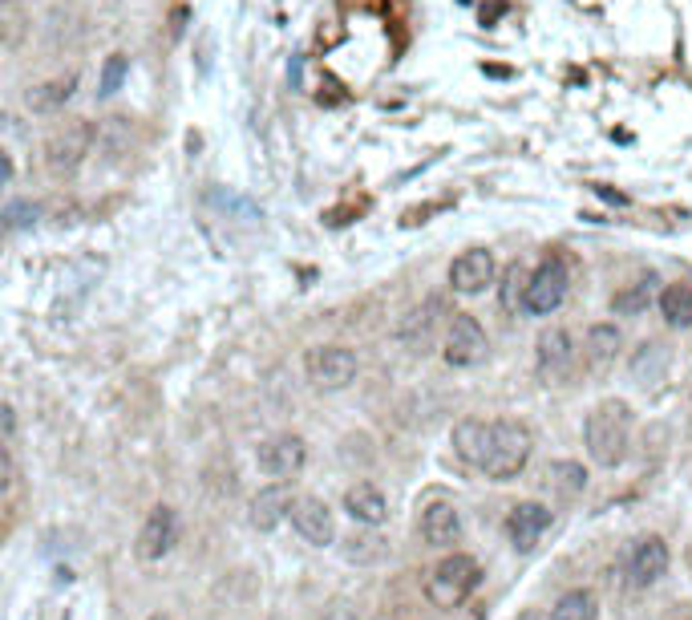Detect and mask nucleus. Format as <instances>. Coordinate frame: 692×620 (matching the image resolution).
Returning <instances> with one entry per match:
<instances>
[{"instance_id":"1","label":"nucleus","mask_w":692,"mask_h":620,"mask_svg":"<svg viewBox=\"0 0 692 620\" xmlns=\"http://www.w3.org/2000/svg\"><path fill=\"white\" fill-rule=\"evenodd\" d=\"M583 447H587L595 466H604V471L620 466L632 450V410H628V402L608 398V402L595 405L583 422Z\"/></svg>"},{"instance_id":"2","label":"nucleus","mask_w":692,"mask_h":620,"mask_svg":"<svg viewBox=\"0 0 692 620\" xmlns=\"http://www.w3.org/2000/svg\"><path fill=\"white\" fill-rule=\"evenodd\" d=\"M482 584V563L466 551H450L446 560H438L425 576V596L434 608H458L470 600V592Z\"/></svg>"},{"instance_id":"3","label":"nucleus","mask_w":692,"mask_h":620,"mask_svg":"<svg viewBox=\"0 0 692 620\" xmlns=\"http://www.w3.org/2000/svg\"><path fill=\"white\" fill-rule=\"evenodd\" d=\"M531 447H535V434L526 430L523 422H514V418L495 422L490 450H486L482 471L495 478V483H510V478L523 475V466L531 462Z\"/></svg>"},{"instance_id":"4","label":"nucleus","mask_w":692,"mask_h":620,"mask_svg":"<svg viewBox=\"0 0 692 620\" xmlns=\"http://www.w3.org/2000/svg\"><path fill=\"white\" fill-rule=\"evenodd\" d=\"M98 143V131L85 122V118H70V122H61L49 138H45V167L53 174H70L82 167V159L94 150Z\"/></svg>"},{"instance_id":"5","label":"nucleus","mask_w":692,"mask_h":620,"mask_svg":"<svg viewBox=\"0 0 692 620\" xmlns=\"http://www.w3.org/2000/svg\"><path fill=\"white\" fill-rule=\"evenodd\" d=\"M490 353V337L470 313H453L450 325H446V341H441V357L450 361L453 369H470V365H482Z\"/></svg>"},{"instance_id":"6","label":"nucleus","mask_w":692,"mask_h":620,"mask_svg":"<svg viewBox=\"0 0 692 620\" xmlns=\"http://www.w3.org/2000/svg\"><path fill=\"white\" fill-rule=\"evenodd\" d=\"M567 289H571V272H567L563 256H547L531 272V284H526V313L535 317H547L559 304L567 301Z\"/></svg>"},{"instance_id":"7","label":"nucleus","mask_w":692,"mask_h":620,"mask_svg":"<svg viewBox=\"0 0 692 620\" xmlns=\"http://www.w3.org/2000/svg\"><path fill=\"white\" fill-rule=\"evenodd\" d=\"M304 369H308V381L316 390H344L356 377V353L344 345H316L308 349Z\"/></svg>"},{"instance_id":"8","label":"nucleus","mask_w":692,"mask_h":620,"mask_svg":"<svg viewBox=\"0 0 692 620\" xmlns=\"http://www.w3.org/2000/svg\"><path fill=\"white\" fill-rule=\"evenodd\" d=\"M571 365H575V341L571 332L551 325V329L538 332V345H535V374L547 381V386H563L571 377Z\"/></svg>"},{"instance_id":"9","label":"nucleus","mask_w":692,"mask_h":620,"mask_svg":"<svg viewBox=\"0 0 692 620\" xmlns=\"http://www.w3.org/2000/svg\"><path fill=\"white\" fill-rule=\"evenodd\" d=\"M255 462H259V471H264V475L292 478V475L304 471V462H308V447H304V438H300V434H271L268 442H259Z\"/></svg>"},{"instance_id":"10","label":"nucleus","mask_w":692,"mask_h":620,"mask_svg":"<svg viewBox=\"0 0 692 620\" xmlns=\"http://www.w3.org/2000/svg\"><path fill=\"white\" fill-rule=\"evenodd\" d=\"M288 520H292V527H296L308 544H316V548H328V544L337 539V520H332L325 499H316V495H296L292 507H288Z\"/></svg>"},{"instance_id":"11","label":"nucleus","mask_w":692,"mask_h":620,"mask_svg":"<svg viewBox=\"0 0 692 620\" xmlns=\"http://www.w3.org/2000/svg\"><path fill=\"white\" fill-rule=\"evenodd\" d=\"M668 572V544L665 535H640L628 551V584L632 588H652Z\"/></svg>"},{"instance_id":"12","label":"nucleus","mask_w":692,"mask_h":620,"mask_svg":"<svg viewBox=\"0 0 692 620\" xmlns=\"http://www.w3.org/2000/svg\"><path fill=\"white\" fill-rule=\"evenodd\" d=\"M174 539H179V515H174V507L162 503L146 515L134 551H138V560H162L174 548Z\"/></svg>"},{"instance_id":"13","label":"nucleus","mask_w":692,"mask_h":620,"mask_svg":"<svg viewBox=\"0 0 692 620\" xmlns=\"http://www.w3.org/2000/svg\"><path fill=\"white\" fill-rule=\"evenodd\" d=\"M551 511L543 503H535V499H523V503H514L510 507V515H507V535H510V544L519 551H531L547 535V527H551Z\"/></svg>"},{"instance_id":"14","label":"nucleus","mask_w":692,"mask_h":620,"mask_svg":"<svg viewBox=\"0 0 692 620\" xmlns=\"http://www.w3.org/2000/svg\"><path fill=\"white\" fill-rule=\"evenodd\" d=\"M450 284L453 292H466V296H478L495 284V256L486 247H470L458 260L450 264Z\"/></svg>"},{"instance_id":"15","label":"nucleus","mask_w":692,"mask_h":620,"mask_svg":"<svg viewBox=\"0 0 692 620\" xmlns=\"http://www.w3.org/2000/svg\"><path fill=\"white\" fill-rule=\"evenodd\" d=\"M422 535H425V544H434V548H453V544L462 539V515H458V507L446 503V499L425 507Z\"/></svg>"},{"instance_id":"16","label":"nucleus","mask_w":692,"mask_h":620,"mask_svg":"<svg viewBox=\"0 0 692 620\" xmlns=\"http://www.w3.org/2000/svg\"><path fill=\"white\" fill-rule=\"evenodd\" d=\"M344 511H349L356 523H365V527H381V523L389 520V499H385V490L373 487V483H353V487L344 490Z\"/></svg>"},{"instance_id":"17","label":"nucleus","mask_w":692,"mask_h":620,"mask_svg":"<svg viewBox=\"0 0 692 620\" xmlns=\"http://www.w3.org/2000/svg\"><path fill=\"white\" fill-rule=\"evenodd\" d=\"M490 430L495 422H482V418H462L453 426V454L466 462V466H478L486 462V450H490Z\"/></svg>"},{"instance_id":"18","label":"nucleus","mask_w":692,"mask_h":620,"mask_svg":"<svg viewBox=\"0 0 692 620\" xmlns=\"http://www.w3.org/2000/svg\"><path fill=\"white\" fill-rule=\"evenodd\" d=\"M623 349V337L616 325H592L587 329V341H583V361H587V369L592 374H608L616 357H620Z\"/></svg>"},{"instance_id":"19","label":"nucleus","mask_w":692,"mask_h":620,"mask_svg":"<svg viewBox=\"0 0 692 620\" xmlns=\"http://www.w3.org/2000/svg\"><path fill=\"white\" fill-rule=\"evenodd\" d=\"M446 313V304L441 301H425L422 308H413L410 317L401 320V329H397V337L405 341V345H413L417 353H422L429 341H434V329H438V317Z\"/></svg>"},{"instance_id":"20","label":"nucleus","mask_w":692,"mask_h":620,"mask_svg":"<svg viewBox=\"0 0 692 620\" xmlns=\"http://www.w3.org/2000/svg\"><path fill=\"white\" fill-rule=\"evenodd\" d=\"M292 490L283 487V483H276V487H264L259 495L252 499V523L259 527V532H271L280 520H288V507H292Z\"/></svg>"},{"instance_id":"21","label":"nucleus","mask_w":692,"mask_h":620,"mask_svg":"<svg viewBox=\"0 0 692 620\" xmlns=\"http://www.w3.org/2000/svg\"><path fill=\"white\" fill-rule=\"evenodd\" d=\"M656 296H660V280H656V272H644L636 284H628V289L611 296V313L616 317H640Z\"/></svg>"},{"instance_id":"22","label":"nucleus","mask_w":692,"mask_h":620,"mask_svg":"<svg viewBox=\"0 0 692 620\" xmlns=\"http://www.w3.org/2000/svg\"><path fill=\"white\" fill-rule=\"evenodd\" d=\"M73 89H77V73H65V77H53V82L33 86L25 94V101H28V110H37V114H57V110L73 98Z\"/></svg>"},{"instance_id":"23","label":"nucleus","mask_w":692,"mask_h":620,"mask_svg":"<svg viewBox=\"0 0 692 620\" xmlns=\"http://www.w3.org/2000/svg\"><path fill=\"white\" fill-rule=\"evenodd\" d=\"M526 284H531V268L523 260H514L502 272V284H498V308L507 313V317H519L526 313Z\"/></svg>"},{"instance_id":"24","label":"nucleus","mask_w":692,"mask_h":620,"mask_svg":"<svg viewBox=\"0 0 692 620\" xmlns=\"http://www.w3.org/2000/svg\"><path fill=\"white\" fill-rule=\"evenodd\" d=\"M551 620H599V596L592 588L563 592L551 608Z\"/></svg>"},{"instance_id":"25","label":"nucleus","mask_w":692,"mask_h":620,"mask_svg":"<svg viewBox=\"0 0 692 620\" xmlns=\"http://www.w3.org/2000/svg\"><path fill=\"white\" fill-rule=\"evenodd\" d=\"M551 490L559 495V499H580L583 490H587V466L575 459H559L551 462Z\"/></svg>"},{"instance_id":"26","label":"nucleus","mask_w":692,"mask_h":620,"mask_svg":"<svg viewBox=\"0 0 692 620\" xmlns=\"http://www.w3.org/2000/svg\"><path fill=\"white\" fill-rule=\"evenodd\" d=\"M28 9L21 0H0V49H16L28 37Z\"/></svg>"},{"instance_id":"27","label":"nucleus","mask_w":692,"mask_h":620,"mask_svg":"<svg viewBox=\"0 0 692 620\" xmlns=\"http://www.w3.org/2000/svg\"><path fill=\"white\" fill-rule=\"evenodd\" d=\"M656 304H660V313H665L672 329H689L692 325V284H668V289H660Z\"/></svg>"},{"instance_id":"28","label":"nucleus","mask_w":692,"mask_h":620,"mask_svg":"<svg viewBox=\"0 0 692 620\" xmlns=\"http://www.w3.org/2000/svg\"><path fill=\"white\" fill-rule=\"evenodd\" d=\"M632 374H636L644 386H656V381H665V374H668V353L656 345V341L640 345L636 357H632Z\"/></svg>"},{"instance_id":"29","label":"nucleus","mask_w":692,"mask_h":620,"mask_svg":"<svg viewBox=\"0 0 692 620\" xmlns=\"http://www.w3.org/2000/svg\"><path fill=\"white\" fill-rule=\"evenodd\" d=\"M126 70H130L126 53H110V58H106V65H101V77H98V94H101V98H110V94H118V89H122V82H126Z\"/></svg>"},{"instance_id":"30","label":"nucleus","mask_w":692,"mask_h":620,"mask_svg":"<svg viewBox=\"0 0 692 620\" xmlns=\"http://www.w3.org/2000/svg\"><path fill=\"white\" fill-rule=\"evenodd\" d=\"M385 539L381 535H353L349 539V548H344V556L356 563H373V560H385Z\"/></svg>"},{"instance_id":"31","label":"nucleus","mask_w":692,"mask_h":620,"mask_svg":"<svg viewBox=\"0 0 692 620\" xmlns=\"http://www.w3.org/2000/svg\"><path fill=\"white\" fill-rule=\"evenodd\" d=\"M4 219H9L13 228H25V223L37 219V207H25V203H21V207H13V211H4Z\"/></svg>"},{"instance_id":"32","label":"nucleus","mask_w":692,"mask_h":620,"mask_svg":"<svg viewBox=\"0 0 692 620\" xmlns=\"http://www.w3.org/2000/svg\"><path fill=\"white\" fill-rule=\"evenodd\" d=\"M507 13V4H502V0H490V4H482V13H478V21L482 25H486V29H490V25H495L498 16Z\"/></svg>"},{"instance_id":"33","label":"nucleus","mask_w":692,"mask_h":620,"mask_svg":"<svg viewBox=\"0 0 692 620\" xmlns=\"http://www.w3.org/2000/svg\"><path fill=\"white\" fill-rule=\"evenodd\" d=\"M13 483V459H9V447L0 442V490H9Z\"/></svg>"},{"instance_id":"34","label":"nucleus","mask_w":692,"mask_h":620,"mask_svg":"<svg viewBox=\"0 0 692 620\" xmlns=\"http://www.w3.org/2000/svg\"><path fill=\"white\" fill-rule=\"evenodd\" d=\"M9 179H13V159H9L4 150H0V187H4Z\"/></svg>"},{"instance_id":"35","label":"nucleus","mask_w":692,"mask_h":620,"mask_svg":"<svg viewBox=\"0 0 692 620\" xmlns=\"http://www.w3.org/2000/svg\"><path fill=\"white\" fill-rule=\"evenodd\" d=\"M514 620H551V612H538V608H523Z\"/></svg>"},{"instance_id":"36","label":"nucleus","mask_w":692,"mask_h":620,"mask_svg":"<svg viewBox=\"0 0 692 620\" xmlns=\"http://www.w3.org/2000/svg\"><path fill=\"white\" fill-rule=\"evenodd\" d=\"M150 620H170V617H162V612H158V617H150Z\"/></svg>"},{"instance_id":"37","label":"nucleus","mask_w":692,"mask_h":620,"mask_svg":"<svg viewBox=\"0 0 692 620\" xmlns=\"http://www.w3.org/2000/svg\"><path fill=\"white\" fill-rule=\"evenodd\" d=\"M689 568H692V548H689Z\"/></svg>"}]
</instances>
